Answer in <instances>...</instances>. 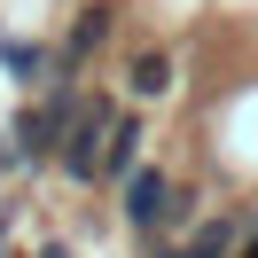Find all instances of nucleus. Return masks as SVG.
Wrapping results in <instances>:
<instances>
[{
  "label": "nucleus",
  "mask_w": 258,
  "mask_h": 258,
  "mask_svg": "<svg viewBox=\"0 0 258 258\" xmlns=\"http://www.w3.org/2000/svg\"><path fill=\"white\" fill-rule=\"evenodd\" d=\"M117 117H125V102H117L110 86H94L86 110H79V125H71V141H63V157H55V172H63L71 188H102V149H110Z\"/></svg>",
  "instance_id": "f257e3e1"
},
{
  "label": "nucleus",
  "mask_w": 258,
  "mask_h": 258,
  "mask_svg": "<svg viewBox=\"0 0 258 258\" xmlns=\"http://www.w3.org/2000/svg\"><path fill=\"white\" fill-rule=\"evenodd\" d=\"M172 188L180 180L164 172V164H133V172L117 180V219H125L133 242H164L172 235Z\"/></svg>",
  "instance_id": "f03ea898"
},
{
  "label": "nucleus",
  "mask_w": 258,
  "mask_h": 258,
  "mask_svg": "<svg viewBox=\"0 0 258 258\" xmlns=\"http://www.w3.org/2000/svg\"><path fill=\"white\" fill-rule=\"evenodd\" d=\"M110 39H117V0H79V16H71V32H63V47H55V55H63V71L79 79Z\"/></svg>",
  "instance_id": "7ed1b4c3"
},
{
  "label": "nucleus",
  "mask_w": 258,
  "mask_h": 258,
  "mask_svg": "<svg viewBox=\"0 0 258 258\" xmlns=\"http://www.w3.org/2000/svg\"><path fill=\"white\" fill-rule=\"evenodd\" d=\"M172 79H180V63H172V47H133L125 55V102H157V94H172Z\"/></svg>",
  "instance_id": "20e7f679"
},
{
  "label": "nucleus",
  "mask_w": 258,
  "mask_h": 258,
  "mask_svg": "<svg viewBox=\"0 0 258 258\" xmlns=\"http://www.w3.org/2000/svg\"><path fill=\"white\" fill-rule=\"evenodd\" d=\"M242 211H250V204H227V211H211V219H196L180 242H188L196 258H235V242H242Z\"/></svg>",
  "instance_id": "39448f33"
},
{
  "label": "nucleus",
  "mask_w": 258,
  "mask_h": 258,
  "mask_svg": "<svg viewBox=\"0 0 258 258\" xmlns=\"http://www.w3.org/2000/svg\"><path fill=\"white\" fill-rule=\"evenodd\" d=\"M141 141H149V125L125 110V117H117V133H110V149H102V188H117V180L141 164Z\"/></svg>",
  "instance_id": "423d86ee"
},
{
  "label": "nucleus",
  "mask_w": 258,
  "mask_h": 258,
  "mask_svg": "<svg viewBox=\"0 0 258 258\" xmlns=\"http://www.w3.org/2000/svg\"><path fill=\"white\" fill-rule=\"evenodd\" d=\"M141 258H196V250H188L180 235H164V242H141Z\"/></svg>",
  "instance_id": "0eeeda50"
},
{
  "label": "nucleus",
  "mask_w": 258,
  "mask_h": 258,
  "mask_svg": "<svg viewBox=\"0 0 258 258\" xmlns=\"http://www.w3.org/2000/svg\"><path fill=\"white\" fill-rule=\"evenodd\" d=\"M235 258H258V204L242 211V242H235Z\"/></svg>",
  "instance_id": "6e6552de"
},
{
  "label": "nucleus",
  "mask_w": 258,
  "mask_h": 258,
  "mask_svg": "<svg viewBox=\"0 0 258 258\" xmlns=\"http://www.w3.org/2000/svg\"><path fill=\"white\" fill-rule=\"evenodd\" d=\"M8 172H24V157H16V141L0 133V180H8Z\"/></svg>",
  "instance_id": "1a4fd4ad"
},
{
  "label": "nucleus",
  "mask_w": 258,
  "mask_h": 258,
  "mask_svg": "<svg viewBox=\"0 0 258 258\" xmlns=\"http://www.w3.org/2000/svg\"><path fill=\"white\" fill-rule=\"evenodd\" d=\"M32 258H71V242H39V250Z\"/></svg>",
  "instance_id": "9d476101"
},
{
  "label": "nucleus",
  "mask_w": 258,
  "mask_h": 258,
  "mask_svg": "<svg viewBox=\"0 0 258 258\" xmlns=\"http://www.w3.org/2000/svg\"><path fill=\"white\" fill-rule=\"evenodd\" d=\"M0 258H8V204H0Z\"/></svg>",
  "instance_id": "9b49d317"
},
{
  "label": "nucleus",
  "mask_w": 258,
  "mask_h": 258,
  "mask_svg": "<svg viewBox=\"0 0 258 258\" xmlns=\"http://www.w3.org/2000/svg\"><path fill=\"white\" fill-rule=\"evenodd\" d=\"M0 39H8V32H0Z\"/></svg>",
  "instance_id": "f8f14e48"
}]
</instances>
